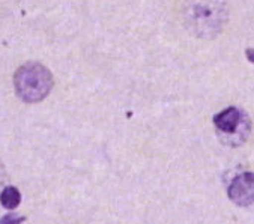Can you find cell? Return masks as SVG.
<instances>
[{"label":"cell","instance_id":"obj_3","mask_svg":"<svg viewBox=\"0 0 254 224\" xmlns=\"http://www.w3.org/2000/svg\"><path fill=\"white\" fill-rule=\"evenodd\" d=\"M214 125L221 134L233 137L238 131L250 134V119L238 107H227L217 113L212 119Z\"/></svg>","mask_w":254,"mask_h":224},{"label":"cell","instance_id":"obj_7","mask_svg":"<svg viewBox=\"0 0 254 224\" xmlns=\"http://www.w3.org/2000/svg\"><path fill=\"white\" fill-rule=\"evenodd\" d=\"M6 179H8V175H6V172H5V167H3L2 162H0V190H3V188H5Z\"/></svg>","mask_w":254,"mask_h":224},{"label":"cell","instance_id":"obj_4","mask_svg":"<svg viewBox=\"0 0 254 224\" xmlns=\"http://www.w3.org/2000/svg\"><path fill=\"white\" fill-rule=\"evenodd\" d=\"M229 199L242 208L254 205V173L242 172L238 175L227 188Z\"/></svg>","mask_w":254,"mask_h":224},{"label":"cell","instance_id":"obj_1","mask_svg":"<svg viewBox=\"0 0 254 224\" xmlns=\"http://www.w3.org/2000/svg\"><path fill=\"white\" fill-rule=\"evenodd\" d=\"M53 75L48 68L38 62H27L21 65L14 75L15 92L24 102H39L48 96L53 89Z\"/></svg>","mask_w":254,"mask_h":224},{"label":"cell","instance_id":"obj_5","mask_svg":"<svg viewBox=\"0 0 254 224\" xmlns=\"http://www.w3.org/2000/svg\"><path fill=\"white\" fill-rule=\"evenodd\" d=\"M21 202V194L15 187H5L0 193V203L6 209H15Z\"/></svg>","mask_w":254,"mask_h":224},{"label":"cell","instance_id":"obj_6","mask_svg":"<svg viewBox=\"0 0 254 224\" xmlns=\"http://www.w3.org/2000/svg\"><path fill=\"white\" fill-rule=\"evenodd\" d=\"M26 221V217L18 214H8L0 218V224H21Z\"/></svg>","mask_w":254,"mask_h":224},{"label":"cell","instance_id":"obj_2","mask_svg":"<svg viewBox=\"0 0 254 224\" xmlns=\"http://www.w3.org/2000/svg\"><path fill=\"white\" fill-rule=\"evenodd\" d=\"M226 9L221 0H195L188 17L198 35L214 36L224 23Z\"/></svg>","mask_w":254,"mask_h":224},{"label":"cell","instance_id":"obj_8","mask_svg":"<svg viewBox=\"0 0 254 224\" xmlns=\"http://www.w3.org/2000/svg\"><path fill=\"white\" fill-rule=\"evenodd\" d=\"M245 56H247V59H248L251 64H254V48H247V50H245Z\"/></svg>","mask_w":254,"mask_h":224}]
</instances>
